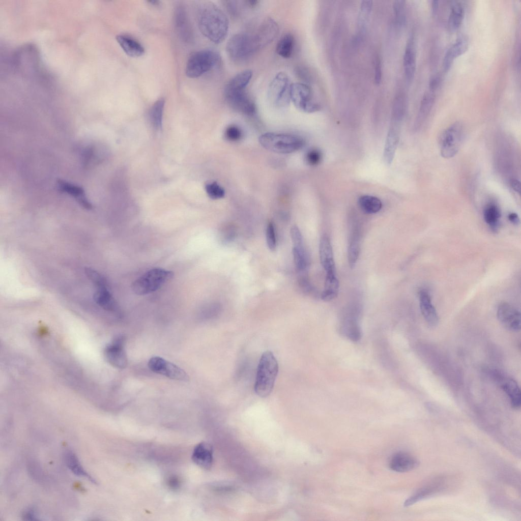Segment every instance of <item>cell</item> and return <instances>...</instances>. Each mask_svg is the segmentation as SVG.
I'll list each match as a JSON object with an SVG mask.
<instances>
[{
  "mask_svg": "<svg viewBox=\"0 0 521 521\" xmlns=\"http://www.w3.org/2000/svg\"><path fill=\"white\" fill-rule=\"evenodd\" d=\"M197 19L200 32L210 41L219 44L225 39L228 33L229 21L225 13L214 3L204 2L200 4Z\"/></svg>",
  "mask_w": 521,
  "mask_h": 521,
  "instance_id": "6da1fadb",
  "label": "cell"
},
{
  "mask_svg": "<svg viewBox=\"0 0 521 521\" xmlns=\"http://www.w3.org/2000/svg\"><path fill=\"white\" fill-rule=\"evenodd\" d=\"M278 362L272 352H265L257 366L254 391L259 397H266L271 393L278 372Z\"/></svg>",
  "mask_w": 521,
  "mask_h": 521,
  "instance_id": "7a4b0ae2",
  "label": "cell"
},
{
  "mask_svg": "<svg viewBox=\"0 0 521 521\" xmlns=\"http://www.w3.org/2000/svg\"><path fill=\"white\" fill-rule=\"evenodd\" d=\"M259 142L266 149L277 153L295 152L305 145L304 139L297 135L275 133H266L259 138Z\"/></svg>",
  "mask_w": 521,
  "mask_h": 521,
  "instance_id": "3957f363",
  "label": "cell"
},
{
  "mask_svg": "<svg viewBox=\"0 0 521 521\" xmlns=\"http://www.w3.org/2000/svg\"><path fill=\"white\" fill-rule=\"evenodd\" d=\"M220 61V56L215 50L204 49L196 51L187 62L186 74L191 78L199 77L216 67Z\"/></svg>",
  "mask_w": 521,
  "mask_h": 521,
  "instance_id": "277c9868",
  "label": "cell"
},
{
  "mask_svg": "<svg viewBox=\"0 0 521 521\" xmlns=\"http://www.w3.org/2000/svg\"><path fill=\"white\" fill-rule=\"evenodd\" d=\"M173 276L172 272L162 268L152 269L132 283V288L134 293L138 295H143L157 291Z\"/></svg>",
  "mask_w": 521,
  "mask_h": 521,
  "instance_id": "5b68a950",
  "label": "cell"
},
{
  "mask_svg": "<svg viewBox=\"0 0 521 521\" xmlns=\"http://www.w3.org/2000/svg\"><path fill=\"white\" fill-rule=\"evenodd\" d=\"M226 50L229 58L237 63L248 60L258 51L253 35L244 33L236 34L230 38Z\"/></svg>",
  "mask_w": 521,
  "mask_h": 521,
  "instance_id": "8992f818",
  "label": "cell"
},
{
  "mask_svg": "<svg viewBox=\"0 0 521 521\" xmlns=\"http://www.w3.org/2000/svg\"><path fill=\"white\" fill-rule=\"evenodd\" d=\"M463 137V126L459 122H454L445 129L439 141L441 156L446 159L454 157L459 150Z\"/></svg>",
  "mask_w": 521,
  "mask_h": 521,
  "instance_id": "52a82bcc",
  "label": "cell"
},
{
  "mask_svg": "<svg viewBox=\"0 0 521 521\" xmlns=\"http://www.w3.org/2000/svg\"><path fill=\"white\" fill-rule=\"evenodd\" d=\"M291 85L290 78L285 73H278L269 85L268 95L269 99L278 107H287L291 101Z\"/></svg>",
  "mask_w": 521,
  "mask_h": 521,
  "instance_id": "ba28073f",
  "label": "cell"
},
{
  "mask_svg": "<svg viewBox=\"0 0 521 521\" xmlns=\"http://www.w3.org/2000/svg\"><path fill=\"white\" fill-rule=\"evenodd\" d=\"M85 273L97 287V291L94 295L96 303L106 310L114 311L117 308L116 303L108 289L105 278L91 268H85Z\"/></svg>",
  "mask_w": 521,
  "mask_h": 521,
  "instance_id": "9c48e42d",
  "label": "cell"
},
{
  "mask_svg": "<svg viewBox=\"0 0 521 521\" xmlns=\"http://www.w3.org/2000/svg\"><path fill=\"white\" fill-rule=\"evenodd\" d=\"M224 96L228 104L234 110L246 115L252 116L256 112V106L245 89L225 85Z\"/></svg>",
  "mask_w": 521,
  "mask_h": 521,
  "instance_id": "30bf717a",
  "label": "cell"
},
{
  "mask_svg": "<svg viewBox=\"0 0 521 521\" xmlns=\"http://www.w3.org/2000/svg\"><path fill=\"white\" fill-rule=\"evenodd\" d=\"M291 99L295 107L303 112L311 113L320 109V105L313 99L312 89L306 83H292Z\"/></svg>",
  "mask_w": 521,
  "mask_h": 521,
  "instance_id": "8fae6325",
  "label": "cell"
},
{
  "mask_svg": "<svg viewBox=\"0 0 521 521\" xmlns=\"http://www.w3.org/2000/svg\"><path fill=\"white\" fill-rule=\"evenodd\" d=\"M148 365L152 371L172 380L187 381L189 379L188 374L182 368L160 357L150 358Z\"/></svg>",
  "mask_w": 521,
  "mask_h": 521,
  "instance_id": "7c38bea8",
  "label": "cell"
},
{
  "mask_svg": "<svg viewBox=\"0 0 521 521\" xmlns=\"http://www.w3.org/2000/svg\"><path fill=\"white\" fill-rule=\"evenodd\" d=\"M279 31L278 24L273 19L268 17L263 20L253 35L257 50L272 43L278 36Z\"/></svg>",
  "mask_w": 521,
  "mask_h": 521,
  "instance_id": "4fadbf2b",
  "label": "cell"
},
{
  "mask_svg": "<svg viewBox=\"0 0 521 521\" xmlns=\"http://www.w3.org/2000/svg\"><path fill=\"white\" fill-rule=\"evenodd\" d=\"M497 317L501 324L508 330L518 331L520 329V313L513 306L502 302L497 309Z\"/></svg>",
  "mask_w": 521,
  "mask_h": 521,
  "instance_id": "5bb4252c",
  "label": "cell"
},
{
  "mask_svg": "<svg viewBox=\"0 0 521 521\" xmlns=\"http://www.w3.org/2000/svg\"><path fill=\"white\" fill-rule=\"evenodd\" d=\"M124 338H117L106 346L104 353L107 361L119 369L125 368L128 364L127 355L124 349Z\"/></svg>",
  "mask_w": 521,
  "mask_h": 521,
  "instance_id": "9a60e30c",
  "label": "cell"
},
{
  "mask_svg": "<svg viewBox=\"0 0 521 521\" xmlns=\"http://www.w3.org/2000/svg\"><path fill=\"white\" fill-rule=\"evenodd\" d=\"M174 20L176 29L181 38L186 42H191L193 37L192 29L186 9L183 5L177 6Z\"/></svg>",
  "mask_w": 521,
  "mask_h": 521,
  "instance_id": "2e32d148",
  "label": "cell"
},
{
  "mask_svg": "<svg viewBox=\"0 0 521 521\" xmlns=\"http://www.w3.org/2000/svg\"><path fill=\"white\" fill-rule=\"evenodd\" d=\"M419 461L413 456L404 452L394 454L390 458L389 466L390 468L397 472H406L416 468Z\"/></svg>",
  "mask_w": 521,
  "mask_h": 521,
  "instance_id": "e0dca14e",
  "label": "cell"
},
{
  "mask_svg": "<svg viewBox=\"0 0 521 521\" xmlns=\"http://www.w3.org/2000/svg\"><path fill=\"white\" fill-rule=\"evenodd\" d=\"M403 64L407 82L411 83L414 79L416 66V53L414 39L411 37L406 44Z\"/></svg>",
  "mask_w": 521,
  "mask_h": 521,
  "instance_id": "ac0fdd59",
  "label": "cell"
},
{
  "mask_svg": "<svg viewBox=\"0 0 521 521\" xmlns=\"http://www.w3.org/2000/svg\"><path fill=\"white\" fill-rule=\"evenodd\" d=\"M469 47L468 39L460 36L446 51L443 59V68L445 72L448 71L454 60L466 52Z\"/></svg>",
  "mask_w": 521,
  "mask_h": 521,
  "instance_id": "d6986e66",
  "label": "cell"
},
{
  "mask_svg": "<svg viewBox=\"0 0 521 521\" xmlns=\"http://www.w3.org/2000/svg\"><path fill=\"white\" fill-rule=\"evenodd\" d=\"M192 459L194 463L201 468L205 469H210L213 461L212 446L206 442L199 443L193 450Z\"/></svg>",
  "mask_w": 521,
  "mask_h": 521,
  "instance_id": "ffe728a7",
  "label": "cell"
},
{
  "mask_svg": "<svg viewBox=\"0 0 521 521\" xmlns=\"http://www.w3.org/2000/svg\"><path fill=\"white\" fill-rule=\"evenodd\" d=\"M321 263L327 273H335L332 247L328 236L324 235L321 238L319 246Z\"/></svg>",
  "mask_w": 521,
  "mask_h": 521,
  "instance_id": "44dd1931",
  "label": "cell"
},
{
  "mask_svg": "<svg viewBox=\"0 0 521 521\" xmlns=\"http://www.w3.org/2000/svg\"><path fill=\"white\" fill-rule=\"evenodd\" d=\"M419 297L420 310L424 319L429 325L436 326L439 318L429 293L425 290H422L419 292Z\"/></svg>",
  "mask_w": 521,
  "mask_h": 521,
  "instance_id": "7402d4cb",
  "label": "cell"
},
{
  "mask_svg": "<svg viewBox=\"0 0 521 521\" xmlns=\"http://www.w3.org/2000/svg\"><path fill=\"white\" fill-rule=\"evenodd\" d=\"M57 186L62 192L74 197L84 209H92V205L85 196L84 191L81 187L63 180L58 181Z\"/></svg>",
  "mask_w": 521,
  "mask_h": 521,
  "instance_id": "603a6c76",
  "label": "cell"
},
{
  "mask_svg": "<svg viewBox=\"0 0 521 521\" xmlns=\"http://www.w3.org/2000/svg\"><path fill=\"white\" fill-rule=\"evenodd\" d=\"M116 40L125 53L129 56L137 57L144 53V48L137 41L126 35H119Z\"/></svg>",
  "mask_w": 521,
  "mask_h": 521,
  "instance_id": "cb8c5ba5",
  "label": "cell"
},
{
  "mask_svg": "<svg viewBox=\"0 0 521 521\" xmlns=\"http://www.w3.org/2000/svg\"><path fill=\"white\" fill-rule=\"evenodd\" d=\"M501 380V387L509 397L512 407L514 409L519 408L521 395L518 384L512 379L502 378Z\"/></svg>",
  "mask_w": 521,
  "mask_h": 521,
  "instance_id": "d4e9b609",
  "label": "cell"
},
{
  "mask_svg": "<svg viewBox=\"0 0 521 521\" xmlns=\"http://www.w3.org/2000/svg\"><path fill=\"white\" fill-rule=\"evenodd\" d=\"M435 100V96L432 92L425 93L421 101L419 112L414 124V129H417L421 127L430 112Z\"/></svg>",
  "mask_w": 521,
  "mask_h": 521,
  "instance_id": "484cf974",
  "label": "cell"
},
{
  "mask_svg": "<svg viewBox=\"0 0 521 521\" xmlns=\"http://www.w3.org/2000/svg\"><path fill=\"white\" fill-rule=\"evenodd\" d=\"M398 130L397 126H392L387 137L384 149V157L385 161L390 164L392 161L398 142Z\"/></svg>",
  "mask_w": 521,
  "mask_h": 521,
  "instance_id": "4316f807",
  "label": "cell"
},
{
  "mask_svg": "<svg viewBox=\"0 0 521 521\" xmlns=\"http://www.w3.org/2000/svg\"><path fill=\"white\" fill-rule=\"evenodd\" d=\"M339 281L335 273H327L324 290L321 295V298L325 301H329L335 298L338 294Z\"/></svg>",
  "mask_w": 521,
  "mask_h": 521,
  "instance_id": "83f0119b",
  "label": "cell"
},
{
  "mask_svg": "<svg viewBox=\"0 0 521 521\" xmlns=\"http://www.w3.org/2000/svg\"><path fill=\"white\" fill-rule=\"evenodd\" d=\"M295 46V38L291 33L284 34L278 40L276 47V53L284 59L291 57Z\"/></svg>",
  "mask_w": 521,
  "mask_h": 521,
  "instance_id": "f1b7e54d",
  "label": "cell"
},
{
  "mask_svg": "<svg viewBox=\"0 0 521 521\" xmlns=\"http://www.w3.org/2000/svg\"><path fill=\"white\" fill-rule=\"evenodd\" d=\"M65 462L68 468L75 475L86 478L95 483V480L84 470L81 465L78 457L71 451L68 450L65 454Z\"/></svg>",
  "mask_w": 521,
  "mask_h": 521,
  "instance_id": "f546056e",
  "label": "cell"
},
{
  "mask_svg": "<svg viewBox=\"0 0 521 521\" xmlns=\"http://www.w3.org/2000/svg\"><path fill=\"white\" fill-rule=\"evenodd\" d=\"M465 10L463 6L459 2H454L451 5L448 24L451 31L457 30L462 23L464 17Z\"/></svg>",
  "mask_w": 521,
  "mask_h": 521,
  "instance_id": "4dcf8cb0",
  "label": "cell"
},
{
  "mask_svg": "<svg viewBox=\"0 0 521 521\" xmlns=\"http://www.w3.org/2000/svg\"><path fill=\"white\" fill-rule=\"evenodd\" d=\"M164 104V99L160 98L153 104L150 110V121L153 127L156 129L162 128Z\"/></svg>",
  "mask_w": 521,
  "mask_h": 521,
  "instance_id": "1f68e13d",
  "label": "cell"
},
{
  "mask_svg": "<svg viewBox=\"0 0 521 521\" xmlns=\"http://www.w3.org/2000/svg\"><path fill=\"white\" fill-rule=\"evenodd\" d=\"M361 210L367 214L378 212L382 208V204L378 197L371 195L361 196L358 200Z\"/></svg>",
  "mask_w": 521,
  "mask_h": 521,
  "instance_id": "d6a6232c",
  "label": "cell"
},
{
  "mask_svg": "<svg viewBox=\"0 0 521 521\" xmlns=\"http://www.w3.org/2000/svg\"><path fill=\"white\" fill-rule=\"evenodd\" d=\"M500 217V211L495 204H489L485 207L483 211L484 220L492 229H497Z\"/></svg>",
  "mask_w": 521,
  "mask_h": 521,
  "instance_id": "836d02e7",
  "label": "cell"
},
{
  "mask_svg": "<svg viewBox=\"0 0 521 521\" xmlns=\"http://www.w3.org/2000/svg\"><path fill=\"white\" fill-rule=\"evenodd\" d=\"M252 75L253 73L251 70H244L232 77L226 85L234 88L246 89Z\"/></svg>",
  "mask_w": 521,
  "mask_h": 521,
  "instance_id": "e575fe53",
  "label": "cell"
},
{
  "mask_svg": "<svg viewBox=\"0 0 521 521\" xmlns=\"http://www.w3.org/2000/svg\"><path fill=\"white\" fill-rule=\"evenodd\" d=\"M293 254L297 269L299 271H305L308 266V257L304 246H293Z\"/></svg>",
  "mask_w": 521,
  "mask_h": 521,
  "instance_id": "d590c367",
  "label": "cell"
},
{
  "mask_svg": "<svg viewBox=\"0 0 521 521\" xmlns=\"http://www.w3.org/2000/svg\"><path fill=\"white\" fill-rule=\"evenodd\" d=\"M406 108L404 97L399 95L397 96L393 103L392 118L394 123H398L403 117Z\"/></svg>",
  "mask_w": 521,
  "mask_h": 521,
  "instance_id": "8d00e7d4",
  "label": "cell"
},
{
  "mask_svg": "<svg viewBox=\"0 0 521 521\" xmlns=\"http://www.w3.org/2000/svg\"><path fill=\"white\" fill-rule=\"evenodd\" d=\"M395 21L398 27L403 26L406 23V2L396 1L393 4Z\"/></svg>",
  "mask_w": 521,
  "mask_h": 521,
  "instance_id": "74e56055",
  "label": "cell"
},
{
  "mask_svg": "<svg viewBox=\"0 0 521 521\" xmlns=\"http://www.w3.org/2000/svg\"><path fill=\"white\" fill-rule=\"evenodd\" d=\"M372 7V2L371 1H363L360 5V12L359 16V28L363 30L365 28L368 18L370 14Z\"/></svg>",
  "mask_w": 521,
  "mask_h": 521,
  "instance_id": "f35d334b",
  "label": "cell"
},
{
  "mask_svg": "<svg viewBox=\"0 0 521 521\" xmlns=\"http://www.w3.org/2000/svg\"><path fill=\"white\" fill-rule=\"evenodd\" d=\"M359 241L356 235L352 240L348 249V260L351 268L355 266L359 256Z\"/></svg>",
  "mask_w": 521,
  "mask_h": 521,
  "instance_id": "ab89813d",
  "label": "cell"
},
{
  "mask_svg": "<svg viewBox=\"0 0 521 521\" xmlns=\"http://www.w3.org/2000/svg\"><path fill=\"white\" fill-rule=\"evenodd\" d=\"M205 189L208 196L213 199H220L224 196V190L216 182L206 184Z\"/></svg>",
  "mask_w": 521,
  "mask_h": 521,
  "instance_id": "60d3db41",
  "label": "cell"
},
{
  "mask_svg": "<svg viewBox=\"0 0 521 521\" xmlns=\"http://www.w3.org/2000/svg\"><path fill=\"white\" fill-rule=\"evenodd\" d=\"M266 240L268 248L272 251L276 248V238L273 223L269 222L266 228Z\"/></svg>",
  "mask_w": 521,
  "mask_h": 521,
  "instance_id": "b9f144b4",
  "label": "cell"
},
{
  "mask_svg": "<svg viewBox=\"0 0 521 521\" xmlns=\"http://www.w3.org/2000/svg\"><path fill=\"white\" fill-rule=\"evenodd\" d=\"M305 158L308 164L310 165H316L321 162L322 154L319 150L313 149L307 153Z\"/></svg>",
  "mask_w": 521,
  "mask_h": 521,
  "instance_id": "7bdbcfd3",
  "label": "cell"
},
{
  "mask_svg": "<svg viewBox=\"0 0 521 521\" xmlns=\"http://www.w3.org/2000/svg\"><path fill=\"white\" fill-rule=\"evenodd\" d=\"M225 135L228 140L235 141L241 139L242 136V133L241 130L236 126L231 125L226 128Z\"/></svg>",
  "mask_w": 521,
  "mask_h": 521,
  "instance_id": "ee69618b",
  "label": "cell"
},
{
  "mask_svg": "<svg viewBox=\"0 0 521 521\" xmlns=\"http://www.w3.org/2000/svg\"><path fill=\"white\" fill-rule=\"evenodd\" d=\"M291 236L294 246L303 245L302 236L298 226L294 225L292 227L291 229Z\"/></svg>",
  "mask_w": 521,
  "mask_h": 521,
  "instance_id": "f6af8a7d",
  "label": "cell"
},
{
  "mask_svg": "<svg viewBox=\"0 0 521 521\" xmlns=\"http://www.w3.org/2000/svg\"><path fill=\"white\" fill-rule=\"evenodd\" d=\"M382 70L381 62L379 57H376L374 66V82L379 84L382 80Z\"/></svg>",
  "mask_w": 521,
  "mask_h": 521,
  "instance_id": "bcb514c9",
  "label": "cell"
},
{
  "mask_svg": "<svg viewBox=\"0 0 521 521\" xmlns=\"http://www.w3.org/2000/svg\"><path fill=\"white\" fill-rule=\"evenodd\" d=\"M223 2L224 5L225 6L226 9H227V11H228L229 12L231 15H235L237 14L238 10L237 5L236 4L237 2L232 1H224Z\"/></svg>",
  "mask_w": 521,
  "mask_h": 521,
  "instance_id": "7dc6e473",
  "label": "cell"
},
{
  "mask_svg": "<svg viewBox=\"0 0 521 521\" xmlns=\"http://www.w3.org/2000/svg\"><path fill=\"white\" fill-rule=\"evenodd\" d=\"M296 73L298 76L300 77L302 79L305 81H308L310 80V75L309 72L306 70V68L303 67H299L296 69Z\"/></svg>",
  "mask_w": 521,
  "mask_h": 521,
  "instance_id": "c3c4849f",
  "label": "cell"
},
{
  "mask_svg": "<svg viewBox=\"0 0 521 521\" xmlns=\"http://www.w3.org/2000/svg\"><path fill=\"white\" fill-rule=\"evenodd\" d=\"M440 82V76L436 75L432 76L429 81V88L430 91L433 92L437 89L439 86Z\"/></svg>",
  "mask_w": 521,
  "mask_h": 521,
  "instance_id": "681fc988",
  "label": "cell"
},
{
  "mask_svg": "<svg viewBox=\"0 0 521 521\" xmlns=\"http://www.w3.org/2000/svg\"><path fill=\"white\" fill-rule=\"evenodd\" d=\"M180 484V480L176 476H172L167 480V485L172 489H178Z\"/></svg>",
  "mask_w": 521,
  "mask_h": 521,
  "instance_id": "f907efd6",
  "label": "cell"
},
{
  "mask_svg": "<svg viewBox=\"0 0 521 521\" xmlns=\"http://www.w3.org/2000/svg\"><path fill=\"white\" fill-rule=\"evenodd\" d=\"M510 186L516 192L520 193V182L518 180L512 179L510 181Z\"/></svg>",
  "mask_w": 521,
  "mask_h": 521,
  "instance_id": "816d5d0a",
  "label": "cell"
},
{
  "mask_svg": "<svg viewBox=\"0 0 521 521\" xmlns=\"http://www.w3.org/2000/svg\"><path fill=\"white\" fill-rule=\"evenodd\" d=\"M508 219L510 222L515 224L519 222V219L518 215L515 213H511L508 215Z\"/></svg>",
  "mask_w": 521,
  "mask_h": 521,
  "instance_id": "f5cc1de1",
  "label": "cell"
},
{
  "mask_svg": "<svg viewBox=\"0 0 521 521\" xmlns=\"http://www.w3.org/2000/svg\"><path fill=\"white\" fill-rule=\"evenodd\" d=\"M244 2L246 3V5L248 7H250L251 8H252L255 7L258 4V3H259V1H257V0H254V1L250 0V1H246Z\"/></svg>",
  "mask_w": 521,
  "mask_h": 521,
  "instance_id": "db71d44e",
  "label": "cell"
},
{
  "mask_svg": "<svg viewBox=\"0 0 521 521\" xmlns=\"http://www.w3.org/2000/svg\"><path fill=\"white\" fill-rule=\"evenodd\" d=\"M432 13L433 15H436L438 10L439 8V1H432Z\"/></svg>",
  "mask_w": 521,
  "mask_h": 521,
  "instance_id": "11a10c76",
  "label": "cell"
},
{
  "mask_svg": "<svg viewBox=\"0 0 521 521\" xmlns=\"http://www.w3.org/2000/svg\"><path fill=\"white\" fill-rule=\"evenodd\" d=\"M35 517V516L34 513H33V511L32 512L31 511H27L26 513H24V517L26 518L27 519L33 520L34 519V518Z\"/></svg>",
  "mask_w": 521,
  "mask_h": 521,
  "instance_id": "9f6ffc18",
  "label": "cell"
},
{
  "mask_svg": "<svg viewBox=\"0 0 521 521\" xmlns=\"http://www.w3.org/2000/svg\"><path fill=\"white\" fill-rule=\"evenodd\" d=\"M148 3H150L152 5L157 6L159 5V2L158 1H150Z\"/></svg>",
  "mask_w": 521,
  "mask_h": 521,
  "instance_id": "6f0895ef",
  "label": "cell"
}]
</instances>
